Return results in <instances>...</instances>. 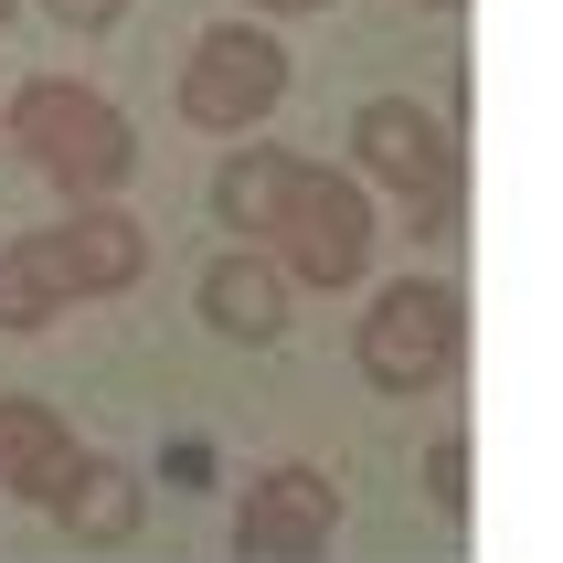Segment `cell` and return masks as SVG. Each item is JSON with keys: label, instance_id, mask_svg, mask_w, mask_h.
Wrapping results in <instances>:
<instances>
[{"label": "cell", "instance_id": "1", "mask_svg": "<svg viewBox=\"0 0 563 563\" xmlns=\"http://www.w3.org/2000/svg\"><path fill=\"white\" fill-rule=\"evenodd\" d=\"M213 223L245 234V245H277V266L309 277V287H351L362 255H373V202H362L341 170L298 159V150L223 159V170H213Z\"/></svg>", "mask_w": 563, "mask_h": 563}, {"label": "cell", "instance_id": "2", "mask_svg": "<svg viewBox=\"0 0 563 563\" xmlns=\"http://www.w3.org/2000/svg\"><path fill=\"white\" fill-rule=\"evenodd\" d=\"M11 150H22L43 181H64L75 202H96V191H118V181H128L139 139H128V118L107 107V96L64 86V75H32V86L11 96Z\"/></svg>", "mask_w": 563, "mask_h": 563}, {"label": "cell", "instance_id": "3", "mask_svg": "<svg viewBox=\"0 0 563 563\" xmlns=\"http://www.w3.org/2000/svg\"><path fill=\"white\" fill-rule=\"evenodd\" d=\"M277 96H287V54H277V32H255V22H213L181 64V118L213 128V139L255 128Z\"/></svg>", "mask_w": 563, "mask_h": 563}, {"label": "cell", "instance_id": "4", "mask_svg": "<svg viewBox=\"0 0 563 563\" xmlns=\"http://www.w3.org/2000/svg\"><path fill=\"white\" fill-rule=\"evenodd\" d=\"M446 362H457V287H437V277L383 287L373 319H362V373L383 394H426Z\"/></svg>", "mask_w": 563, "mask_h": 563}, {"label": "cell", "instance_id": "5", "mask_svg": "<svg viewBox=\"0 0 563 563\" xmlns=\"http://www.w3.org/2000/svg\"><path fill=\"white\" fill-rule=\"evenodd\" d=\"M351 159L373 170L383 191H405V202H426L437 213L446 191H457V150H446V128L415 107V96H373L362 118H351Z\"/></svg>", "mask_w": 563, "mask_h": 563}, {"label": "cell", "instance_id": "6", "mask_svg": "<svg viewBox=\"0 0 563 563\" xmlns=\"http://www.w3.org/2000/svg\"><path fill=\"white\" fill-rule=\"evenodd\" d=\"M341 532V489L319 468H266L245 489V510H234V542L245 553H266V563H287V553H319V542Z\"/></svg>", "mask_w": 563, "mask_h": 563}, {"label": "cell", "instance_id": "7", "mask_svg": "<svg viewBox=\"0 0 563 563\" xmlns=\"http://www.w3.org/2000/svg\"><path fill=\"white\" fill-rule=\"evenodd\" d=\"M75 468H86L75 426H64L54 405H32V394H0V489L32 500V510H64Z\"/></svg>", "mask_w": 563, "mask_h": 563}, {"label": "cell", "instance_id": "8", "mask_svg": "<svg viewBox=\"0 0 563 563\" xmlns=\"http://www.w3.org/2000/svg\"><path fill=\"white\" fill-rule=\"evenodd\" d=\"M43 245V266H54V287L64 298H107V287H128L139 266H150V234L128 213H75V223H54V234H32Z\"/></svg>", "mask_w": 563, "mask_h": 563}, {"label": "cell", "instance_id": "9", "mask_svg": "<svg viewBox=\"0 0 563 563\" xmlns=\"http://www.w3.org/2000/svg\"><path fill=\"white\" fill-rule=\"evenodd\" d=\"M202 319H213L223 341H277L287 330V266L255 255V245L213 255V266H202Z\"/></svg>", "mask_w": 563, "mask_h": 563}, {"label": "cell", "instance_id": "10", "mask_svg": "<svg viewBox=\"0 0 563 563\" xmlns=\"http://www.w3.org/2000/svg\"><path fill=\"white\" fill-rule=\"evenodd\" d=\"M54 521H64L75 542H128V532H139V478H128V468H107V457H86Z\"/></svg>", "mask_w": 563, "mask_h": 563}, {"label": "cell", "instance_id": "11", "mask_svg": "<svg viewBox=\"0 0 563 563\" xmlns=\"http://www.w3.org/2000/svg\"><path fill=\"white\" fill-rule=\"evenodd\" d=\"M64 309V287H54V266H43V245H11L0 255V330H43V319Z\"/></svg>", "mask_w": 563, "mask_h": 563}, {"label": "cell", "instance_id": "12", "mask_svg": "<svg viewBox=\"0 0 563 563\" xmlns=\"http://www.w3.org/2000/svg\"><path fill=\"white\" fill-rule=\"evenodd\" d=\"M43 11H54V22H75V32H107L128 0H43Z\"/></svg>", "mask_w": 563, "mask_h": 563}, {"label": "cell", "instance_id": "13", "mask_svg": "<svg viewBox=\"0 0 563 563\" xmlns=\"http://www.w3.org/2000/svg\"><path fill=\"white\" fill-rule=\"evenodd\" d=\"M437 500H446V510L468 500V446H457V437H446V446H437Z\"/></svg>", "mask_w": 563, "mask_h": 563}, {"label": "cell", "instance_id": "14", "mask_svg": "<svg viewBox=\"0 0 563 563\" xmlns=\"http://www.w3.org/2000/svg\"><path fill=\"white\" fill-rule=\"evenodd\" d=\"M255 11H319V0H255Z\"/></svg>", "mask_w": 563, "mask_h": 563}, {"label": "cell", "instance_id": "15", "mask_svg": "<svg viewBox=\"0 0 563 563\" xmlns=\"http://www.w3.org/2000/svg\"><path fill=\"white\" fill-rule=\"evenodd\" d=\"M0 22H11V0H0Z\"/></svg>", "mask_w": 563, "mask_h": 563}, {"label": "cell", "instance_id": "16", "mask_svg": "<svg viewBox=\"0 0 563 563\" xmlns=\"http://www.w3.org/2000/svg\"><path fill=\"white\" fill-rule=\"evenodd\" d=\"M0 139H11V118H0Z\"/></svg>", "mask_w": 563, "mask_h": 563}, {"label": "cell", "instance_id": "17", "mask_svg": "<svg viewBox=\"0 0 563 563\" xmlns=\"http://www.w3.org/2000/svg\"><path fill=\"white\" fill-rule=\"evenodd\" d=\"M437 11H446V0H437Z\"/></svg>", "mask_w": 563, "mask_h": 563}]
</instances>
